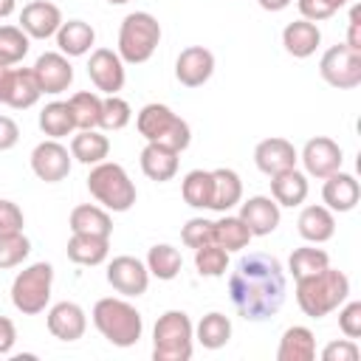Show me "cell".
Wrapping results in <instances>:
<instances>
[{"mask_svg":"<svg viewBox=\"0 0 361 361\" xmlns=\"http://www.w3.org/2000/svg\"><path fill=\"white\" fill-rule=\"evenodd\" d=\"M228 296L234 310L248 322H265L285 302V271L274 254L251 251L237 259L228 274Z\"/></svg>","mask_w":361,"mask_h":361,"instance_id":"cell-1","label":"cell"},{"mask_svg":"<svg viewBox=\"0 0 361 361\" xmlns=\"http://www.w3.org/2000/svg\"><path fill=\"white\" fill-rule=\"evenodd\" d=\"M350 296V279L338 268H322L310 276L296 279V305L305 316L322 319L333 310H338Z\"/></svg>","mask_w":361,"mask_h":361,"instance_id":"cell-2","label":"cell"},{"mask_svg":"<svg viewBox=\"0 0 361 361\" xmlns=\"http://www.w3.org/2000/svg\"><path fill=\"white\" fill-rule=\"evenodd\" d=\"M93 324L96 330L113 344V347H133L138 344L141 333H144V319L141 313L118 296H104L93 305Z\"/></svg>","mask_w":361,"mask_h":361,"instance_id":"cell-3","label":"cell"},{"mask_svg":"<svg viewBox=\"0 0 361 361\" xmlns=\"http://www.w3.org/2000/svg\"><path fill=\"white\" fill-rule=\"evenodd\" d=\"M135 127L138 133L147 138V144H161L172 152H183L192 141V130L189 124L166 104H158V102H149L138 110L135 116Z\"/></svg>","mask_w":361,"mask_h":361,"instance_id":"cell-4","label":"cell"},{"mask_svg":"<svg viewBox=\"0 0 361 361\" xmlns=\"http://www.w3.org/2000/svg\"><path fill=\"white\" fill-rule=\"evenodd\" d=\"M87 192L107 212H127V209H133V203L138 197L135 183L130 180L127 169L121 164H113V161H102V164H96L90 169V175H87Z\"/></svg>","mask_w":361,"mask_h":361,"instance_id":"cell-5","label":"cell"},{"mask_svg":"<svg viewBox=\"0 0 361 361\" xmlns=\"http://www.w3.org/2000/svg\"><path fill=\"white\" fill-rule=\"evenodd\" d=\"M195 347V327L183 310H166L158 316L152 330V358L155 361H189Z\"/></svg>","mask_w":361,"mask_h":361,"instance_id":"cell-6","label":"cell"},{"mask_svg":"<svg viewBox=\"0 0 361 361\" xmlns=\"http://www.w3.org/2000/svg\"><path fill=\"white\" fill-rule=\"evenodd\" d=\"M161 42V23L149 11H133L121 20L118 28V56L121 62L141 65L147 62Z\"/></svg>","mask_w":361,"mask_h":361,"instance_id":"cell-7","label":"cell"},{"mask_svg":"<svg viewBox=\"0 0 361 361\" xmlns=\"http://www.w3.org/2000/svg\"><path fill=\"white\" fill-rule=\"evenodd\" d=\"M51 285H54V265L51 262H34L14 276L11 305L25 316L42 313L48 299H51Z\"/></svg>","mask_w":361,"mask_h":361,"instance_id":"cell-8","label":"cell"},{"mask_svg":"<svg viewBox=\"0 0 361 361\" xmlns=\"http://www.w3.org/2000/svg\"><path fill=\"white\" fill-rule=\"evenodd\" d=\"M319 73L330 87L338 90H353L361 85V54L341 45H333L322 54L319 59Z\"/></svg>","mask_w":361,"mask_h":361,"instance_id":"cell-9","label":"cell"},{"mask_svg":"<svg viewBox=\"0 0 361 361\" xmlns=\"http://www.w3.org/2000/svg\"><path fill=\"white\" fill-rule=\"evenodd\" d=\"M31 169L39 180L45 183H59L68 178L71 172V152L68 147H62L56 138H48V141H39L34 149H31Z\"/></svg>","mask_w":361,"mask_h":361,"instance_id":"cell-10","label":"cell"},{"mask_svg":"<svg viewBox=\"0 0 361 361\" xmlns=\"http://www.w3.org/2000/svg\"><path fill=\"white\" fill-rule=\"evenodd\" d=\"M107 282L113 285L116 293L121 296H141L147 293V285H149V271L141 259L130 257V254H121V257H113V262L107 265Z\"/></svg>","mask_w":361,"mask_h":361,"instance_id":"cell-11","label":"cell"},{"mask_svg":"<svg viewBox=\"0 0 361 361\" xmlns=\"http://www.w3.org/2000/svg\"><path fill=\"white\" fill-rule=\"evenodd\" d=\"M87 76L93 82L96 90L107 93V96H116L121 87H124V62L116 51L110 48H96L87 59Z\"/></svg>","mask_w":361,"mask_h":361,"instance_id":"cell-12","label":"cell"},{"mask_svg":"<svg viewBox=\"0 0 361 361\" xmlns=\"http://www.w3.org/2000/svg\"><path fill=\"white\" fill-rule=\"evenodd\" d=\"M31 71H34V79H37L39 90L48 93V96L65 93L71 87V82H73V65L59 51H45L42 56H37Z\"/></svg>","mask_w":361,"mask_h":361,"instance_id":"cell-13","label":"cell"},{"mask_svg":"<svg viewBox=\"0 0 361 361\" xmlns=\"http://www.w3.org/2000/svg\"><path fill=\"white\" fill-rule=\"evenodd\" d=\"M299 158H302V164H305V172L313 175V178H319V180H324L327 175L338 172V169H341V161H344L341 147H338L333 138H327V135L310 138V141L302 147V155H299Z\"/></svg>","mask_w":361,"mask_h":361,"instance_id":"cell-14","label":"cell"},{"mask_svg":"<svg viewBox=\"0 0 361 361\" xmlns=\"http://www.w3.org/2000/svg\"><path fill=\"white\" fill-rule=\"evenodd\" d=\"M62 23H65L62 20V11L51 0H31L20 11V28L31 39H48V37H54Z\"/></svg>","mask_w":361,"mask_h":361,"instance_id":"cell-15","label":"cell"},{"mask_svg":"<svg viewBox=\"0 0 361 361\" xmlns=\"http://www.w3.org/2000/svg\"><path fill=\"white\" fill-rule=\"evenodd\" d=\"M214 73V54L203 45H189L175 59V79L183 87H200Z\"/></svg>","mask_w":361,"mask_h":361,"instance_id":"cell-16","label":"cell"},{"mask_svg":"<svg viewBox=\"0 0 361 361\" xmlns=\"http://www.w3.org/2000/svg\"><path fill=\"white\" fill-rule=\"evenodd\" d=\"M296 161H299V152H296V147H293L288 138L274 135V138H265V141H259V144L254 147V164H257V169L265 172L268 178L276 175V172L293 169Z\"/></svg>","mask_w":361,"mask_h":361,"instance_id":"cell-17","label":"cell"},{"mask_svg":"<svg viewBox=\"0 0 361 361\" xmlns=\"http://www.w3.org/2000/svg\"><path fill=\"white\" fill-rule=\"evenodd\" d=\"M48 333L59 341H76L87 330V316L76 302H56L45 316Z\"/></svg>","mask_w":361,"mask_h":361,"instance_id":"cell-18","label":"cell"},{"mask_svg":"<svg viewBox=\"0 0 361 361\" xmlns=\"http://www.w3.org/2000/svg\"><path fill=\"white\" fill-rule=\"evenodd\" d=\"M237 217L248 226L251 237H265V234H271L279 226V203L274 197L254 195V197H248L240 206V214Z\"/></svg>","mask_w":361,"mask_h":361,"instance_id":"cell-19","label":"cell"},{"mask_svg":"<svg viewBox=\"0 0 361 361\" xmlns=\"http://www.w3.org/2000/svg\"><path fill=\"white\" fill-rule=\"evenodd\" d=\"M358 197H361V186L353 175L347 172H333L324 178V186H322V200L330 212H353L358 206Z\"/></svg>","mask_w":361,"mask_h":361,"instance_id":"cell-20","label":"cell"},{"mask_svg":"<svg viewBox=\"0 0 361 361\" xmlns=\"http://www.w3.org/2000/svg\"><path fill=\"white\" fill-rule=\"evenodd\" d=\"M319 42H322L319 25L310 23V20H305V17L288 23V25L282 28V45H285V51H288L290 56H296V59H307L310 54H316Z\"/></svg>","mask_w":361,"mask_h":361,"instance_id":"cell-21","label":"cell"},{"mask_svg":"<svg viewBox=\"0 0 361 361\" xmlns=\"http://www.w3.org/2000/svg\"><path fill=\"white\" fill-rule=\"evenodd\" d=\"M243 200V180L234 169H212V212L226 214L228 209H234Z\"/></svg>","mask_w":361,"mask_h":361,"instance_id":"cell-22","label":"cell"},{"mask_svg":"<svg viewBox=\"0 0 361 361\" xmlns=\"http://www.w3.org/2000/svg\"><path fill=\"white\" fill-rule=\"evenodd\" d=\"M71 234H93V237H110L113 234V220L104 206L96 203H82L71 212L68 217Z\"/></svg>","mask_w":361,"mask_h":361,"instance_id":"cell-23","label":"cell"},{"mask_svg":"<svg viewBox=\"0 0 361 361\" xmlns=\"http://www.w3.org/2000/svg\"><path fill=\"white\" fill-rule=\"evenodd\" d=\"M296 228H299L302 240L319 245V243H327L336 234V217L327 206H305L299 220H296Z\"/></svg>","mask_w":361,"mask_h":361,"instance_id":"cell-24","label":"cell"},{"mask_svg":"<svg viewBox=\"0 0 361 361\" xmlns=\"http://www.w3.org/2000/svg\"><path fill=\"white\" fill-rule=\"evenodd\" d=\"M271 197H274L279 206H288V209L302 206L305 197H307V175L299 172L296 166L271 175Z\"/></svg>","mask_w":361,"mask_h":361,"instance_id":"cell-25","label":"cell"},{"mask_svg":"<svg viewBox=\"0 0 361 361\" xmlns=\"http://www.w3.org/2000/svg\"><path fill=\"white\" fill-rule=\"evenodd\" d=\"M54 37H56L59 54H65V56H85L93 48V42H96V31L85 20H68V23H62Z\"/></svg>","mask_w":361,"mask_h":361,"instance_id":"cell-26","label":"cell"},{"mask_svg":"<svg viewBox=\"0 0 361 361\" xmlns=\"http://www.w3.org/2000/svg\"><path fill=\"white\" fill-rule=\"evenodd\" d=\"M316 358V338L310 327L293 324L282 333L276 347V361H313Z\"/></svg>","mask_w":361,"mask_h":361,"instance_id":"cell-27","label":"cell"},{"mask_svg":"<svg viewBox=\"0 0 361 361\" xmlns=\"http://www.w3.org/2000/svg\"><path fill=\"white\" fill-rule=\"evenodd\" d=\"M178 155L180 152H172L161 144H147L141 149V172L149 178V180H172L175 172H178Z\"/></svg>","mask_w":361,"mask_h":361,"instance_id":"cell-28","label":"cell"},{"mask_svg":"<svg viewBox=\"0 0 361 361\" xmlns=\"http://www.w3.org/2000/svg\"><path fill=\"white\" fill-rule=\"evenodd\" d=\"M68 259L76 265H102L110 251V237H93V234H71L68 240Z\"/></svg>","mask_w":361,"mask_h":361,"instance_id":"cell-29","label":"cell"},{"mask_svg":"<svg viewBox=\"0 0 361 361\" xmlns=\"http://www.w3.org/2000/svg\"><path fill=\"white\" fill-rule=\"evenodd\" d=\"M110 155V141L107 135H102L99 130H79L71 138V158H76L79 164L96 166Z\"/></svg>","mask_w":361,"mask_h":361,"instance_id":"cell-30","label":"cell"},{"mask_svg":"<svg viewBox=\"0 0 361 361\" xmlns=\"http://www.w3.org/2000/svg\"><path fill=\"white\" fill-rule=\"evenodd\" d=\"M228 338H231V319L220 310L206 313L195 327V341L203 344L206 350H220L228 344Z\"/></svg>","mask_w":361,"mask_h":361,"instance_id":"cell-31","label":"cell"},{"mask_svg":"<svg viewBox=\"0 0 361 361\" xmlns=\"http://www.w3.org/2000/svg\"><path fill=\"white\" fill-rule=\"evenodd\" d=\"M39 130L48 135V138H65L76 130V121H73V113H71V104L68 102H51L42 107L39 113Z\"/></svg>","mask_w":361,"mask_h":361,"instance_id":"cell-32","label":"cell"},{"mask_svg":"<svg viewBox=\"0 0 361 361\" xmlns=\"http://www.w3.org/2000/svg\"><path fill=\"white\" fill-rule=\"evenodd\" d=\"M42 90L34 79V71L31 68H14V79H11V93H8V107L14 110H28L39 102Z\"/></svg>","mask_w":361,"mask_h":361,"instance_id":"cell-33","label":"cell"},{"mask_svg":"<svg viewBox=\"0 0 361 361\" xmlns=\"http://www.w3.org/2000/svg\"><path fill=\"white\" fill-rule=\"evenodd\" d=\"M214 243H217L220 248H226L228 254H231V251H243V248H248V243H251V231H248V226H245L240 217L223 214V217L214 223Z\"/></svg>","mask_w":361,"mask_h":361,"instance_id":"cell-34","label":"cell"},{"mask_svg":"<svg viewBox=\"0 0 361 361\" xmlns=\"http://www.w3.org/2000/svg\"><path fill=\"white\" fill-rule=\"evenodd\" d=\"M180 268H183V257H180L178 248H172L166 243H158V245L149 248V254H147V271L152 276L169 282V279H175L180 274Z\"/></svg>","mask_w":361,"mask_h":361,"instance_id":"cell-35","label":"cell"},{"mask_svg":"<svg viewBox=\"0 0 361 361\" xmlns=\"http://www.w3.org/2000/svg\"><path fill=\"white\" fill-rule=\"evenodd\" d=\"M76 130H99V118H102V99L90 90H79L68 99Z\"/></svg>","mask_w":361,"mask_h":361,"instance_id":"cell-36","label":"cell"},{"mask_svg":"<svg viewBox=\"0 0 361 361\" xmlns=\"http://www.w3.org/2000/svg\"><path fill=\"white\" fill-rule=\"evenodd\" d=\"M180 195L192 209H209L212 206V172H206V169L186 172L183 183H180Z\"/></svg>","mask_w":361,"mask_h":361,"instance_id":"cell-37","label":"cell"},{"mask_svg":"<svg viewBox=\"0 0 361 361\" xmlns=\"http://www.w3.org/2000/svg\"><path fill=\"white\" fill-rule=\"evenodd\" d=\"M330 265V257L327 251L322 248H313V245H302V248H293L290 259H288V271L293 274V279H302V276H310L322 268Z\"/></svg>","mask_w":361,"mask_h":361,"instance_id":"cell-38","label":"cell"},{"mask_svg":"<svg viewBox=\"0 0 361 361\" xmlns=\"http://www.w3.org/2000/svg\"><path fill=\"white\" fill-rule=\"evenodd\" d=\"M28 34L20 25H0V65H17L28 54Z\"/></svg>","mask_w":361,"mask_h":361,"instance_id":"cell-39","label":"cell"},{"mask_svg":"<svg viewBox=\"0 0 361 361\" xmlns=\"http://www.w3.org/2000/svg\"><path fill=\"white\" fill-rule=\"evenodd\" d=\"M195 268L200 276H223L228 271V251L220 248L217 243L195 248Z\"/></svg>","mask_w":361,"mask_h":361,"instance_id":"cell-40","label":"cell"},{"mask_svg":"<svg viewBox=\"0 0 361 361\" xmlns=\"http://www.w3.org/2000/svg\"><path fill=\"white\" fill-rule=\"evenodd\" d=\"M130 118H133V110H130V104L116 93V96H107V99H102V118H99V127L102 130H124L127 124H130Z\"/></svg>","mask_w":361,"mask_h":361,"instance_id":"cell-41","label":"cell"},{"mask_svg":"<svg viewBox=\"0 0 361 361\" xmlns=\"http://www.w3.org/2000/svg\"><path fill=\"white\" fill-rule=\"evenodd\" d=\"M28 254H31V243H28V237L23 231L3 234L0 237V271L17 268Z\"/></svg>","mask_w":361,"mask_h":361,"instance_id":"cell-42","label":"cell"},{"mask_svg":"<svg viewBox=\"0 0 361 361\" xmlns=\"http://www.w3.org/2000/svg\"><path fill=\"white\" fill-rule=\"evenodd\" d=\"M180 240L186 248H203L209 243H214V220H206V217H192L183 231H180Z\"/></svg>","mask_w":361,"mask_h":361,"instance_id":"cell-43","label":"cell"},{"mask_svg":"<svg viewBox=\"0 0 361 361\" xmlns=\"http://www.w3.org/2000/svg\"><path fill=\"white\" fill-rule=\"evenodd\" d=\"M358 355H361V350H358L355 338H338L322 350V361H358Z\"/></svg>","mask_w":361,"mask_h":361,"instance_id":"cell-44","label":"cell"},{"mask_svg":"<svg viewBox=\"0 0 361 361\" xmlns=\"http://www.w3.org/2000/svg\"><path fill=\"white\" fill-rule=\"evenodd\" d=\"M338 330L347 338H358L361 336V302H347L338 310Z\"/></svg>","mask_w":361,"mask_h":361,"instance_id":"cell-45","label":"cell"},{"mask_svg":"<svg viewBox=\"0 0 361 361\" xmlns=\"http://www.w3.org/2000/svg\"><path fill=\"white\" fill-rule=\"evenodd\" d=\"M23 226H25L23 209L14 200H0V237L3 234H14V231H23Z\"/></svg>","mask_w":361,"mask_h":361,"instance_id":"cell-46","label":"cell"},{"mask_svg":"<svg viewBox=\"0 0 361 361\" xmlns=\"http://www.w3.org/2000/svg\"><path fill=\"white\" fill-rule=\"evenodd\" d=\"M299 3V11H302V17L305 20H310V23H319V20H327V17H333L338 8L330 3V0H296Z\"/></svg>","mask_w":361,"mask_h":361,"instance_id":"cell-47","label":"cell"},{"mask_svg":"<svg viewBox=\"0 0 361 361\" xmlns=\"http://www.w3.org/2000/svg\"><path fill=\"white\" fill-rule=\"evenodd\" d=\"M20 141V127L11 116H0V152L11 149Z\"/></svg>","mask_w":361,"mask_h":361,"instance_id":"cell-48","label":"cell"},{"mask_svg":"<svg viewBox=\"0 0 361 361\" xmlns=\"http://www.w3.org/2000/svg\"><path fill=\"white\" fill-rule=\"evenodd\" d=\"M344 45L361 54V8L358 6H353V11H350V25H347V42Z\"/></svg>","mask_w":361,"mask_h":361,"instance_id":"cell-49","label":"cell"},{"mask_svg":"<svg viewBox=\"0 0 361 361\" xmlns=\"http://www.w3.org/2000/svg\"><path fill=\"white\" fill-rule=\"evenodd\" d=\"M17 341V327L8 316H0V355H8Z\"/></svg>","mask_w":361,"mask_h":361,"instance_id":"cell-50","label":"cell"},{"mask_svg":"<svg viewBox=\"0 0 361 361\" xmlns=\"http://www.w3.org/2000/svg\"><path fill=\"white\" fill-rule=\"evenodd\" d=\"M11 79H14V68H11V65H0V104H6V102H8Z\"/></svg>","mask_w":361,"mask_h":361,"instance_id":"cell-51","label":"cell"},{"mask_svg":"<svg viewBox=\"0 0 361 361\" xmlns=\"http://www.w3.org/2000/svg\"><path fill=\"white\" fill-rule=\"evenodd\" d=\"M265 11H282V8H288L293 0H257Z\"/></svg>","mask_w":361,"mask_h":361,"instance_id":"cell-52","label":"cell"},{"mask_svg":"<svg viewBox=\"0 0 361 361\" xmlns=\"http://www.w3.org/2000/svg\"><path fill=\"white\" fill-rule=\"evenodd\" d=\"M17 8V0H0V20H6L8 14H14Z\"/></svg>","mask_w":361,"mask_h":361,"instance_id":"cell-53","label":"cell"},{"mask_svg":"<svg viewBox=\"0 0 361 361\" xmlns=\"http://www.w3.org/2000/svg\"><path fill=\"white\" fill-rule=\"evenodd\" d=\"M330 3H333V6H336V8H341V6H347V3H350V0H330Z\"/></svg>","mask_w":361,"mask_h":361,"instance_id":"cell-54","label":"cell"},{"mask_svg":"<svg viewBox=\"0 0 361 361\" xmlns=\"http://www.w3.org/2000/svg\"><path fill=\"white\" fill-rule=\"evenodd\" d=\"M110 6H124V3H130V0H107Z\"/></svg>","mask_w":361,"mask_h":361,"instance_id":"cell-55","label":"cell"}]
</instances>
